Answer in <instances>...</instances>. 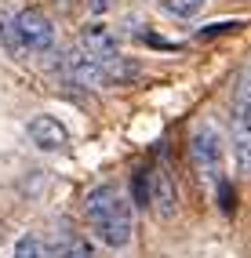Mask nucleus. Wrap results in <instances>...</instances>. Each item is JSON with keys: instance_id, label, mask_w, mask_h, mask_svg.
<instances>
[{"instance_id": "nucleus-1", "label": "nucleus", "mask_w": 251, "mask_h": 258, "mask_svg": "<svg viewBox=\"0 0 251 258\" xmlns=\"http://www.w3.org/2000/svg\"><path fill=\"white\" fill-rule=\"evenodd\" d=\"M84 215H88L91 233L102 240L106 247L120 251L131 244V233H135V208L131 200L120 193L116 185H98L84 200Z\"/></svg>"}, {"instance_id": "nucleus-2", "label": "nucleus", "mask_w": 251, "mask_h": 258, "mask_svg": "<svg viewBox=\"0 0 251 258\" xmlns=\"http://www.w3.org/2000/svg\"><path fill=\"white\" fill-rule=\"evenodd\" d=\"M190 157H193V167L200 178H208L211 185H222L226 182V146L219 139V131L211 124L197 127L193 139H190Z\"/></svg>"}, {"instance_id": "nucleus-3", "label": "nucleus", "mask_w": 251, "mask_h": 258, "mask_svg": "<svg viewBox=\"0 0 251 258\" xmlns=\"http://www.w3.org/2000/svg\"><path fill=\"white\" fill-rule=\"evenodd\" d=\"M62 66H66V77H70L77 88H102V84H106V62L95 58L84 44L66 51Z\"/></svg>"}, {"instance_id": "nucleus-4", "label": "nucleus", "mask_w": 251, "mask_h": 258, "mask_svg": "<svg viewBox=\"0 0 251 258\" xmlns=\"http://www.w3.org/2000/svg\"><path fill=\"white\" fill-rule=\"evenodd\" d=\"M19 33H22V44L26 51H51L55 47V26L44 11L37 8H26L19 11Z\"/></svg>"}, {"instance_id": "nucleus-5", "label": "nucleus", "mask_w": 251, "mask_h": 258, "mask_svg": "<svg viewBox=\"0 0 251 258\" xmlns=\"http://www.w3.org/2000/svg\"><path fill=\"white\" fill-rule=\"evenodd\" d=\"M149 204H153L157 218H175L178 215V189H175V178L167 175V167H157L149 175Z\"/></svg>"}, {"instance_id": "nucleus-6", "label": "nucleus", "mask_w": 251, "mask_h": 258, "mask_svg": "<svg viewBox=\"0 0 251 258\" xmlns=\"http://www.w3.org/2000/svg\"><path fill=\"white\" fill-rule=\"evenodd\" d=\"M29 142L37 149H44V153H55V149L70 146V131H66V124H58L55 116L40 113V116L29 120Z\"/></svg>"}, {"instance_id": "nucleus-7", "label": "nucleus", "mask_w": 251, "mask_h": 258, "mask_svg": "<svg viewBox=\"0 0 251 258\" xmlns=\"http://www.w3.org/2000/svg\"><path fill=\"white\" fill-rule=\"evenodd\" d=\"M229 124H233V139H251V80L247 77L237 88V95H233Z\"/></svg>"}, {"instance_id": "nucleus-8", "label": "nucleus", "mask_w": 251, "mask_h": 258, "mask_svg": "<svg viewBox=\"0 0 251 258\" xmlns=\"http://www.w3.org/2000/svg\"><path fill=\"white\" fill-rule=\"evenodd\" d=\"M80 44L88 47L95 58H102V62H113L116 58V37H113L106 26H84Z\"/></svg>"}, {"instance_id": "nucleus-9", "label": "nucleus", "mask_w": 251, "mask_h": 258, "mask_svg": "<svg viewBox=\"0 0 251 258\" xmlns=\"http://www.w3.org/2000/svg\"><path fill=\"white\" fill-rule=\"evenodd\" d=\"M0 40H4L8 55H22V51H26V44H22V33H19V15L0 11Z\"/></svg>"}, {"instance_id": "nucleus-10", "label": "nucleus", "mask_w": 251, "mask_h": 258, "mask_svg": "<svg viewBox=\"0 0 251 258\" xmlns=\"http://www.w3.org/2000/svg\"><path fill=\"white\" fill-rule=\"evenodd\" d=\"M142 70H139V62H131V58H120L116 55L113 62H106V80H116V84H128V80H139Z\"/></svg>"}, {"instance_id": "nucleus-11", "label": "nucleus", "mask_w": 251, "mask_h": 258, "mask_svg": "<svg viewBox=\"0 0 251 258\" xmlns=\"http://www.w3.org/2000/svg\"><path fill=\"white\" fill-rule=\"evenodd\" d=\"M58 258H95V251H91V244H88L84 236L62 233V240H58Z\"/></svg>"}, {"instance_id": "nucleus-12", "label": "nucleus", "mask_w": 251, "mask_h": 258, "mask_svg": "<svg viewBox=\"0 0 251 258\" xmlns=\"http://www.w3.org/2000/svg\"><path fill=\"white\" fill-rule=\"evenodd\" d=\"M11 258H44V244L33 233H26V236H19V244H15V254Z\"/></svg>"}, {"instance_id": "nucleus-13", "label": "nucleus", "mask_w": 251, "mask_h": 258, "mask_svg": "<svg viewBox=\"0 0 251 258\" xmlns=\"http://www.w3.org/2000/svg\"><path fill=\"white\" fill-rule=\"evenodd\" d=\"M160 4L178 15V19H193V15H200V8H204V0H160Z\"/></svg>"}, {"instance_id": "nucleus-14", "label": "nucleus", "mask_w": 251, "mask_h": 258, "mask_svg": "<svg viewBox=\"0 0 251 258\" xmlns=\"http://www.w3.org/2000/svg\"><path fill=\"white\" fill-rule=\"evenodd\" d=\"M233 160L240 175H251V139H233Z\"/></svg>"}, {"instance_id": "nucleus-15", "label": "nucleus", "mask_w": 251, "mask_h": 258, "mask_svg": "<svg viewBox=\"0 0 251 258\" xmlns=\"http://www.w3.org/2000/svg\"><path fill=\"white\" fill-rule=\"evenodd\" d=\"M135 200H139V204L149 200V178H146V171H139V175H135Z\"/></svg>"}, {"instance_id": "nucleus-16", "label": "nucleus", "mask_w": 251, "mask_h": 258, "mask_svg": "<svg viewBox=\"0 0 251 258\" xmlns=\"http://www.w3.org/2000/svg\"><path fill=\"white\" fill-rule=\"evenodd\" d=\"M113 4L116 0H88V11L91 15H106V11H113Z\"/></svg>"}, {"instance_id": "nucleus-17", "label": "nucleus", "mask_w": 251, "mask_h": 258, "mask_svg": "<svg viewBox=\"0 0 251 258\" xmlns=\"http://www.w3.org/2000/svg\"><path fill=\"white\" fill-rule=\"evenodd\" d=\"M0 236H4V226H0Z\"/></svg>"}, {"instance_id": "nucleus-18", "label": "nucleus", "mask_w": 251, "mask_h": 258, "mask_svg": "<svg viewBox=\"0 0 251 258\" xmlns=\"http://www.w3.org/2000/svg\"><path fill=\"white\" fill-rule=\"evenodd\" d=\"M247 80H251V73H247Z\"/></svg>"}]
</instances>
